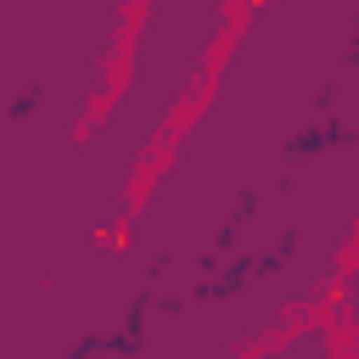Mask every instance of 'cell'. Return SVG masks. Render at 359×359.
Listing matches in <instances>:
<instances>
[{
	"instance_id": "cell-1",
	"label": "cell",
	"mask_w": 359,
	"mask_h": 359,
	"mask_svg": "<svg viewBox=\"0 0 359 359\" xmlns=\"http://www.w3.org/2000/svg\"><path fill=\"white\" fill-rule=\"evenodd\" d=\"M258 6H269V0H241V11H258Z\"/></svg>"
}]
</instances>
